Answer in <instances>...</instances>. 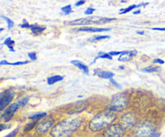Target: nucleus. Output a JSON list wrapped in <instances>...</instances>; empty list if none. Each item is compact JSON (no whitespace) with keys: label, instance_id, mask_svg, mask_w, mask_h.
Returning <instances> with one entry per match:
<instances>
[{"label":"nucleus","instance_id":"obj_1","mask_svg":"<svg viewBox=\"0 0 165 137\" xmlns=\"http://www.w3.org/2000/svg\"><path fill=\"white\" fill-rule=\"evenodd\" d=\"M82 120L78 118H67L52 128L50 135L52 137H69L80 128Z\"/></svg>","mask_w":165,"mask_h":137},{"label":"nucleus","instance_id":"obj_2","mask_svg":"<svg viewBox=\"0 0 165 137\" xmlns=\"http://www.w3.org/2000/svg\"><path fill=\"white\" fill-rule=\"evenodd\" d=\"M116 119V115L112 112H103L90 120L89 128L92 132H98L104 128H108Z\"/></svg>","mask_w":165,"mask_h":137},{"label":"nucleus","instance_id":"obj_3","mask_svg":"<svg viewBox=\"0 0 165 137\" xmlns=\"http://www.w3.org/2000/svg\"><path fill=\"white\" fill-rule=\"evenodd\" d=\"M116 20V18H106V17L92 16L75 19L68 23L69 25H89V24H105Z\"/></svg>","mask_w":165,"mask_h":137},{"label":"nucleus","instance_id":"obj_4","mask_svg":"<svg viewBox=\"0 0 165 137\" xmlns=\"http://www.w3.org/2000/svg\"><path fill=\"white\" fill-rule=\"evenodd\" d=\"M128 101L125 95H123V94H118L112 98L109 110L114 112H120L126 107Z\"/></svg>","mask_w":165,"mask_h":137},{"label":"nucleus","instance_id":"obj_5","mask_svg":"<svg viewBox=\"0 0 165 137\" xmlns=\"http://www.w3.org/2000/svg\"><path fill=\"white\" fill-rule=\"evenodd\" d=\"M15 98V91L12 88H8L5 90L0 95V110L3 111Z\"/></svg>","mask_w":165,"mask_h":137},{"label":"nucleus","instance_id":"obj_6","mask_svg":"<svg viewBox=\"0 0 165 137\" xmlns=\"http://www.w3.org/2000/svg\"><path fill=\"white\" fill-rule=\"evenodd\" d=\"M125 129L120 124H112L108 127L103 132L104 137H123Z\"/></svg>","mask_w":165,"mask_h":137},{"label":"nucleus","instance_id":"obj_7","mask_svg":"<svg viewBox=\"0 0 165 137\" xmlns=\"http://www.w3.org/2000/svg\"><path fill=\"white\" fill-rule=\"evenodd\" d=\"M137 118L133 113H126L122 115L120 119L121 126H123L124 129H130L136 124Z\"/></svg>","mask_w":165,"mask_h":137},{"label":"nucleus","instance_id":"obj_8","mask_svg":"<svg viewBox=\"0 0 165 137\" xmlns=\"http://www.w3.org/2000/svg\"><path fill=\"white\" fill-rule=\"evenodd\" d=\"M19 107H20V106L19 105L18 102H15V103H12L10 106H8L7 109L3 111V113L1 115V118H2L3 120L5 123H8L10 120H11L13 115H15L17 110L19 109Z\"/></svg>","mask_w":165,"mask_h":137},{"label":"nucleus","instance_id":"obj_9","mask_svg":"<svg viewBox=\"0 0 165 137\" xmlns=\"http://www.w3.org/2000/svg\"><path fill=\"white\" fill-rule=\"evenodd\" d=\"M152 133H154V128L152 125L144 123L139 127L136 132V137H150Z\"/></svg>","mask_w":165,"mask_h":137},{"label":"nucleus","instance_id":"obj_10","mask_svg":"<svg viewBox=\"0 0 165 137\" xmlns=\"http://www.w3.org/2000/svg\"><path fill=\"white\" fill-rule=\"evenodd\" d=\"M54 124V119H45L42 122L40 123L36 127V132L39 135H44L46 132H48L51 128H52Z\"/></svg>","mask_w":165,"mask_h":137},{"label":"nucleus","instance_id":"obj_11","mask_svg":"<svg viewBox=\"0 0 165 137\" xmlns=\"http://www.w3.org/2000/svg\"><path fill=\"white\" fill-rule=\"evenodd\" d=\"M93 74H94V75H97V76H98L99 78H103V79H108V80H110L111 78H114V74L113 72L102 70L101 68H97V69H94V71H93Z\"/></svg>","mask_w":165,"mask_h":137},{"label":"nucleus","instance_id":"obj_12","mask_svg":"<svg viewBox=\"0 0 165 137\" xmlns=\"http://www.w3.org/2000/svg\"><path fill=\"white\" fill-rule=\"evenodd\" d=\"M77 32H107L109 31L110 28H93V27H83V28H77Z\"/></svg>","mask_w":165,"mask_h":137},{"label":"nucleus","instance_id":"obj_13","mask_svg":"<svg viewBox=\"0 0 165 137\" xmlns=\"http://www.w3.org/2000/svg\"><path fill=\"white\" fill-rule=\"evenodd\" d=\"M137 54V51H123V53L119 58V61H129Z\"/></svg>","mask_w":165,"mask_h":137},{"label":"nucleus","instance_id":"obj_14","mask_svg":"<svg viewBox=\"0 0 165 137\" xmlns=\"http://www.w3.org/2000/svg\"><path fill=\"white\" fill-rule=\"evenodd\" d=\"M70 62L72 65H75V66L77 67L79 69H81L85 74H86V75L89 74V67H88L87 65H85V64H83L82 62H81V61H76V60L71 61Z\"/></svg>","mask_w":165,"mask_h":137},{"label":"nucleus","instance_id":"obj_15","mask_svg":"<svg viewBox=\"0 0 165 137\" xmlns=\"http://www.w3.org/2000/svg\"><path fill=\"white\" fill-rule=\"evenodd\" d=\"M46 29L45 26H40L37 24H31V31L34 35H39Z\"/></svg>","mask_w":165,"mask_h":137},{"label":"nucleus","instance_id":"obj_16","mask_svg":"<svg viewBox=\"0 0 165 137\" xmlns=\"http://www.w3.org/2000/svg\"><path fill=\"white\" fill-rule=\"evenodd\" d=\"M149 3H140V4H138V5H136V4H134V5H130V7H128V8H125V9H121L120 10V12H119V14L120 15H123V14H126L127 13V12H129V11H132L133 9H135V8H140V7H144V6H146L148 5Z\"/></svg>","mask_w":165,"mask_h":137},{"label":"nucleus","instance_id":"obj_17","mask_svg":"<svg viewBox=\"0 0 165 137\" xmlns=\"http://www.w3.org/2000/svg\"><path fill=\"white\" fill-rule=\"evenodd\" d=\"M64 79V77L61 76V75H54V76L49 77L47 78V82L48 85H53V84L56 83L58 82H61Z\"/></svg>","mask_w":165,"mask_h":137},{"label":"nucleus","instance_id":"obj_18","mask_svg":"<svg viewBox=\"0 0 165 137\" xmlns=\"http://www.w3.org/2000/svg\"><path fill=\"white\" fill-rule=\"evenodd\" d=\"M29 63L28 61H17L15 63H10L7 61H0V65H26V64Z\"/></svg>","mask_w":165,"mask_h":137},{"label":"nucleus","instance_id":"obj_19","mask_svg":"<svg viewBox=\"0 0 165 137\" xmlns=\"http://www.w3.org/2000/svg\"><path fill=\"white\" fill-rule=\"evenodd\" d=\"M47 115L46 112H43V113H37V114H34L32 115H30L28 117L29 119H32L34 121H39L40 119H43L44 117H45Z\"/></svg>","mask_w":165,"mask_h":137},{"label":"nucleus","instance_id":"obj_20","mask_svg":"<svg viewBox=\"0 0 165 137\" xmlns=\"http://www.w3.org/2000/svg\"><path fill=\"white\" fill-rule=\"evenodd\" d=\"M98 58H103V59H108V60H112V57L110 55H109V53H106V52H99L98 54V56H97L96 58H94V60H93V61L92 62L91 64H93L95 62V61H96L97 59H98Z\"/></svg>","mask_w":165,"mask_h":137},{"label":"nucleus","instance_id":"obj_21","mask_svg":"<svg viewBox=\"0 0 165 137\" xmlns=\"http://www.w3.org/2000/svg\"><path fill=\"white\" fill-rule=\"evenodd\" d=\"M4 45L8 46V48H9L11 52H15V49L13 48L14 45H15V41H12L11 39V37H8V38L6 39V41H4Z\"/></svg>","mask_w":165,"mask_h":137},{"label":"nucleus","instance_id":"obj_22","mask_svg":"<svg viewBox=\"0 0 165 137\" xmlns=\"http://www.w3.org/2000/svg\"><path fill=\"white\" fill-rule=\"evenodd\" d=\"M158 70H159V67L152 66V65H150V66L148 67H146V68H143L141 69L142 72L143 73H154Z\"/></svg>","mask_w":165,"mask_h":137},{"label":"nucleus","instance_id":"obj_23","mask_svg":"<svg viewBox=\"0 0 165 137\" xmlns=\"http://www.w3.org/2000/svg\"><path fill=\"white\" fill-rule=\"evenodd\" d=\"M37 123H38V121H33V122L28 123L26 126H25V128H24V132H28V131H31L32 128H35V125L37 124Z\"/></svg>","mask_w":165,"mask_h":137},{"label":"nucleus","instance_id":"obj_24","mask_svg":"<svg viewBox=\"0 0 165 137\" xmlns=\"http://www.w3.org/2000/svg\"><path fill=\"white\" fill-rule=\"evenodd\" d=\"M109 37H110L109 36H97L93 37L92 39H89V41L90 42H93V41H99L104 39H109Z\"/></svg>","mask_w":165,"mask_h":137},{"label":"nucleus","instance_id":"obj_25","mask_svg":"<svg viewBox=\"0 0 165 137\" xmlns=\"http://www.w3.org/2000/svg\"><path fill=\"white\" fill-rule=\"evenodd\" d=\"M61 11L65 13V15H69V14L72 13V7H71V5H67L65 6V7L61 8Z\"/></svg>","mask_w":165,"mask_h":137},{"label":"nucleus","instance_id":"obj_26","mask_svg":"<svg viewBox=\"0 0 165 137\" xmlns=\"http://www.w3.org/2000/svg\"><path fill=\"white\" fill-rule=\"evenodd\" d=\"M2 18L4 19L6 21H7V23H8V29H11V28H13L14 27V22L11 19H10L9 18H8V17H5L3 16V15H2Z\"/></svg>","mask_w":165,"mask_h":137},{"label":"nucleus","instance_id":"obj_27","mask_svg":"<svg viewBox=\"0 0 165 137\" xmlns=\"http://www.w3.org/2000/svg\"><path fill=\"white\" fill-rule=\"evenodd\" d=\"M28 100H29V98H22V99H20V100L18 101V103L20 106V107H25V106L27 105V103L28 102Z\"/></svg>","mask_w":165,"mask_h":137},{"label":"nucleus","instance_id":"obj_28","mask_svg":"<svg viewBox=\"0 0 165 137\" xmlns=\"http://www.w3.org/2000/svg\"><path fill=\"white\" fill-rule=\"evenodd\" d=\"M28 57H29V58L31 60H32V61H36V59H37V56H36V52H29V53H28Z\"/></svg>","mask_w":165,"mask_h":137},{"label":"nucleus","instance_id":"obj_29","mask_svg":"<svg viewBox=\"0 0 165 137\" xmlns=\"http://www.w3.org/2000/svg\"><path fill=\"white\" fill-rule=\"evenodd\" d=\"M23 22H24V24L20 25L21 28H31V24H28V22L26 20V19H24Z\"/></svg>","mask_w":165,"mask_h":137},{"label":"nucleus","instance_id":"obj_30","mask_svg":"<svg viewBox=\"0 0 165 137\" xmlns=\"http://www.w3.org/2000/svg\"><path fill=\"white\" fill-rule=\"evenodd\" d=\"M95 11L94 8H88L87 9H86V11H85V15H92V14L93 13V11Z\"/></svg>","mask_w":165,"mask_h":137},{"label":"nucleus","instance_id":"obj_31","mask_svg":"<svg viewBox=\"0 0 165 137\" xmlns=\"http://www.w3.org/2000/svg\"><path fill=\"white\" fill-rule=\"evenodd\" d=\"M18 131H19V128H15V129L14 130L13 132H11V133H9V134H8V135H6V136H4V137H15V135H16V134H17V132H18Z\"/></svg>","mask_w":165,"mask_h":137},{"label":"nucleus","instance_id":"obj_32","mask_svg":"<svg viewBox=\"0 0 165 137\" xmlns=\"http://www.w3.org/2000/svg\"><path fill=\"white\" fill-rule=\"evenodd\" d=\"M109 82H111V83L113 84V85H114V86H116V87H117V88H119V89H121V88H122L121 85H119V84L117 82H115V81L113 79V78H111V79L109 80Z\"/></svg>","mask_w":165,"mask_h":137},{"label":"nucleus","instance_id":"obj_33","mask_svg":"<svg viewBox=\"0 0 165 137\" xmlns=\"http://www.w3.org/2000/svg\"><path fill=\"white\" fill-rule=\"evenodd\" d=\"M123 53V51H121V52H116V51H111V52H109V54L110 56H118V55H121V54Z\"/></svg>","mask_w":165,"mask_h":137},{"label":"nucleus","instance_id":"obj_34","mask_svg":"<svg viewBox=\"0 0 165 137\" xmlns=\"http://www.w3.org/2000/svg\"><path fill=\"white\" fill-rule=\"evenodd\" d=\"M153 62H154V63H159V64H163V63H164V61H163V60L159 59V58H158V59H155L154 61H153Z\"/></svg>","mask_w":165,"mask_h":137},{"label":"nucleus","instance_id":"obj_35","mask_svg":"<svg viewBox=\"0 0 165 137\" xmlns=\"http://www.w3.org/2000/svg\"><path fill=\"white\" fill-rule=\"evenodd\" d=\"M85 0H81V1H78V2H77L75 5H76L77 7H78V6H81V5H82V4H85Z\"/></svg>","mask_w":165,"mask_h":137},{"label":"nucleus","instance_id":"obj_36","mask_svg":"<svg viewBox=\"0 0 165 137\" xmlns=\"http://www.w3.org/2000/svg\"><path fill=\"white\" fill-rule=\"evenodd\" d=\"M161 133L160 132H154V133H152V135L150 137H160Z\"/></svg>","mask_w":165,"mask_h":137},{"label":"nucleus","instance_id":"obj_37","mask_svg":"<svg viewBox=\"0 0 165 137\" xmlns=\"http://www.w3.org/2000/svg\"><path fill=\"white\" fill-rule=\"evenodd\" d=\"M152 30H157V31H165V28H153Z\"/></svg>","mask_w":165,"mask_h":137},{"label":"nucleus","instance_id":"obj_38","mask_svg":"<svg viewBox=\"0 0 165 137\" xmlns=\"http://www.w3.org/2000/svg\"><path fill=\"white\" fill-rule=\"evenodd\" d=\"M140 13H141V11H139H139H134V12H133L134 15H139V14H140Z\"/></svg>","mask_w":165,"mask_h":137},{"label":"nucleus","instance_id":"obj_39","mask_svg":"<svg viewBox=\"0 0 165 137\" xmlns=\"http://www.w3.org/2000/svg\"><path fill=\"white\" fill-rule=\"evenodd\" d=\"M137 34H139V35H144V32H137Z\"/></svg>","mask_w":165,"mask_h":137},{"label":"nucleus","instance_id":"obj_40","mask_svg":"<svg viewBox=\"0 0 165 137\" xmlns=\"http://www.w3.org/2000/svg\"><path fill=\"white\" fill-rule=\"evenodd\" d=\"M121 3H126V1H125V0H122Z\"/></svg>","mask_w":165,"mask_h":137},{"label":"nucleus","instance_id":"obj_41","mask_svg":"<svg viewBox=\"0 0 165 137\" xmlns=\"http://www.w3.org/2000/svg\"><path fill=\"white\" fill-rule=\"evenodd\" d=\"M119 68H122V69H123V68H124V66H120V67H119Z\"/></svg>","mask_w":165,"mask_h":137}]
</instances>
